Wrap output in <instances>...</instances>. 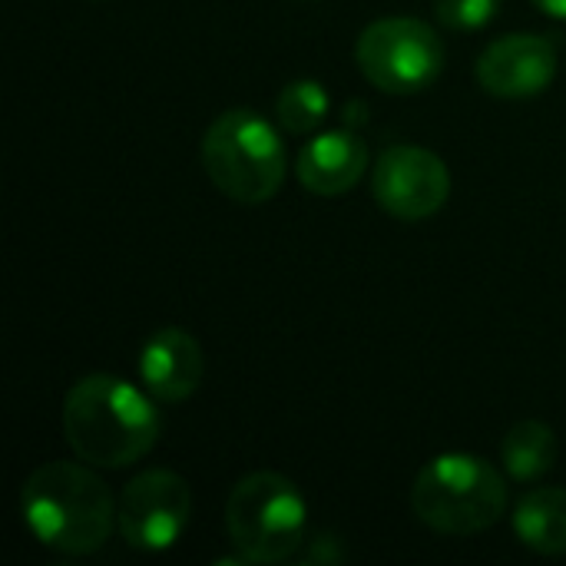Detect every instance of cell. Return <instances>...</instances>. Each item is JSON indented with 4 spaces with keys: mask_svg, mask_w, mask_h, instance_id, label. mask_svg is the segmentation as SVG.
Here are the masks:
<instances>
[{
    "mask_svg": "<svg viewBox=\"0 0 566 566\" xmlns=\"http://www.w3.org/2000/svg\"><path fill=\"white\" fill-rule=\"evenodd\" d=\"M361 76L395 96L428 90L444 70V40L418 17H381L355 43Z\"/></svg>",
    "mask_w": 566,
    "mask_h": 566,
    "instance_id": "6",
    "label": "cell"
},
{
    "mask_svg": "<svg viewBox=\"0 0 566 566\" xmlns=\"http://www.w3.org/2000/svg\"><path fill=\"white\" fill-rule=\"evenodd\" d=\"M156 398L119 375H86L63 398V434L70 451L106 471L143 461L163 431Z\"/></svg>",
    "mask_w": 566,
    "mask_h": 566,
    "instance_id": "1",
    "label": "cell"
},
{
    "mask_svg": "<svg viewBox=\"0 0 566 566\" xmlns=\"http://www.w3.org/2000/svg\"><path fill=\"white\" fill-rule=\"evenodd\" d=\"M365 172H368V146L352 126L325 129L312 136L295 156L298 182L312 196H325V199L352 192Z\"/></svg>",
    "mask_w": 566,
    "mask_h": 566,
    "instance_id": "11",
    "label": "cell"
},
{
    "mask_svg": "<svg viewBox=\"0 0 566 566\" xmlns=\"http://www.w3.org/2000/svg\"><path fill=\"white\" fill-rule=\"evenodd\" d=\"M139 381L159 405H179L196 395L206 375L202 345L176 325L159 328L139 352Z\"/></svg>",
    "mask_w": 566,
    "mask_h": 566,
    "instance_id": "10",
    "label": "cell"
},
{
    "mask_svg": "<svg viewBox=\"0 0 566 566\" xmlns=\"http://www.w3.org/2000/svg\"><path fill=\"white\" fill-rule=\"evenodd\" d=\"M308 507L302 491L275 471L245 474L226 501V531L249 564H282L305 544Z\"/></svg>",
    "mask_w": 566,
    "mask_h": 566,
    "instance_id": "5",
    "label": "cell"
},
{
    "mask_svg": "<svg viewBox=\"0 0 566 566\" xmlns=\"http://www.w3.org/2000/svg\"><path fill=\"white\" fill-rule=\"evenodd\" d=\"M90 468L86 461H50L27 478L20 514L46 551L86 557L109 541L113 527H119V504Z\"/></svg>",
    "mask_w": 566,
    "mask_h": 566,
    "instance_id": "2",
    "label": "cell"
},
{
    "mask_svg": "<svg viewBox=\"0 0 566 566\" xmlns=\"http://www.w3.org/2000/svg\"><path fill=\"white\" fill-rule=\"evenodd\" d=\"M434 10L451 30H484L497 17L501 0H438Z\"/></svg>",
    "mask_w": 566,
    "mask_h": 566,
    "instance_id": "15",
    "label": "cell"
},
{
    "mask_svg": "<svg viewBox=\"0 0 566 566\" xmlns=\"http://www.w3.org/2000/svg\"><path fill=\"white\" fill-rule=\"evenodd\" d=\"M534 7L554 20H566V0H534Z\"/></svg>",
    "mask_w": 566,
    "mask_h": 566,
    "instance_id": "16",
    "label": "cell"
},
{
    "mask_svg": "<svg viewBox=\"0 0 566 566\" xmlns=\"http://www.w3.org/2000/svg\"><path fill=\"white\" fill-rule=\"evenodd\" d=\"M202 169L212 186L242 206L269 202L289 169L279 129L255 109H226L202 136Z\"/></svg>",
    "mask_w": 566,
    "mask_h": 566,
    "instance_id": "4",
    "label": "cell"
},
{
    "mask_svg": "<svg viewBox=\"0 0 566 566\" xmlns=\"http://www.w3.org/2000/svg\"><path fill=\"white\" fill-rule=\"evenodd\" d=\"M557 454H560L557 434L544 421H521L501 441L504 471L521 484H531V481L544 478L557 464Z\"/></svg>",
    "mask_w": 566,
    "mask_h": 566,
    "instance_id": "13",
    "label": "cell"
},
{
    "mask_svg": "<svg viewBox=\"0 0 566 566\" xmlns=\"http://www.w3.org/2000/svg\"><path fill=\"white\" fill-rule=\"evenodd\" d=\"M192 517V491L172 471H143L119 494V534L129 547L159 554L179 544Z\"/></svg>",
    "mask_w": 566,
    "mask_h": 566,
    "instance_id": "8",
    "label": "cell"
},
{
    "mask_svg": "<svg viewBox=\"0 0 566 566\" xmlns=\"http://www.w3.org/2000/svg\"><path fill=\"white\" fill-rule=\"evenodd\" d=\"M328 109H332V99L318 80H295L275 99V116H279L282 129H289L295 136L315 133L328 119Z\"/></svg>",
    "mask_w": 566,
    "mask_h": 566,
    "instance_id": "14",
    "label": "cell"
},
{
    "mask_svg": "<svg viewBox=\"0 0 566 566\" xmlns=\"http://www.w3.org/2000/svg\"><path fill=\"white\" fill-rule=\"evenodd\" d=\"M371 196L388 216L401 222H421L444 209L451 196V172L438 153L398 143L375 159Z\"/></svg>",
    "mask_w": 566,
    "mask_h": 566,
    "instance_id": "7",
    "label": "cell"
},
{
    "mask_svg": "<svg viewBox=\"0 0 566 566\" xmlns=\"http://www.w3.org/2000/svg\"><path fill=\"white\" fill-rule=\"evenodd\" d=\"M514 534L544 557L566 554V488H537L514 511Z\"/></svg>",
    "mask_w": 566,
    "mask_h": 566,
    "instance_id": "12",
    "label": "cell"
},
{
    "mask_svg": "<svg viewBox=\"0 0 566 566\" xmlns=\"http://www.w3.org/2000/svg\"><path fill=\"white\" fill-rule=\"evenodd\" d=\"M411 511L434 534L474 537L507 514V484L504 474L478 454H438L415 478Z\"/></svg>",
    "mask_w": 566,
    "mask_h": 566,
    "instance_id": "3",
    "label": "cell"
},
{
    "mask_svg": "<svg viewBox=\"0 0 566 566\" xmlns=\"http://www.w3.org/2000/svg\"><path fill=\"white\" fill-rule=\"evenodd\" d=\"M474 73L497 99H531L557 80V46L544 33H507L478 56Z\"/></svg>",
    "mask_w": 566,
    "mask_h": 566,
    "instance_id": "9",
    "label": "cell"
}]
</instances>
